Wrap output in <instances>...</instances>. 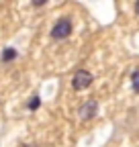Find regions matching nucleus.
Segmentation results:
<instances>
[{"label":"nucleus","instance_id":"obj_1","mask_svg":"<svg viewBox=\"0 0 139 147\" xmlns=\"http://www.w3.org/2000/svg\"><path fill=\"white\" fill-rule=\"evenodd\" d=\"M70 33H72V21L67 16L59 18L53 25V29H51V37L53 39H65V37H70Z\"/></svg>","mask_w":139,"mask_h":147},{"label":"nucleus","instance_id":"obj_2","mask_svg":"<svg viewBox=\"0 0 139 147\" xmlns=\"http://www.w3.org/2000/svg\"><path fill=\"white\" fill-rule=\"evenodd\" d=\"M92 82H94V78H92V74H90L88 69H78V71L74 74V78H72L74 90H86Z\"/></svg>","mask_w":139,"mask_h":147},{"label":"nucleus","instance_id":"obj_3","mask_svg":"<svg viewBox=\"0 0 139 147\" xmlns=\"http://www.w3.org/2000/svg\"><path fill=\"white\" fill-rule=\"evenodd\" d=\"M96 110H98V102L96 100H88L86 104H82V108H80V119L82 121H90V119H94L96 117Z\"/></svg>","mask_w":139,"mask_h":147},{"label":"nucleus","instance_id":"obj_4","mask_svg":"<svg viewBox=\"0 0 139 147\" xmlns=\"http://www.w3.org/2000/svg\"><path fill=\"white\" fill-rule=\"evenodd\" d=\"M14 57H16V49L6 47V49L2 51V55H0V61H2V63H8V61H12Z\"/></svg>","mask_w":139,"mask_h":147},{"label":"nucleus","instance_id":"obj_5","mask_svg":"<svg viewBox=\"0 0 139 147\" xmlns=\"http://www.w3.org/2000/svg\"><path fill=\"white\" fill-rule=\"evenodd\" d=\"M131 84H133V90L139 94V69L133 71V76H131Z\"/></svg>","mask_w":139,"mask_h":147},{"label":"nucleus","instance_id":"obj_6","mask_svg":"<svg viewBox=\"0 0 139 147\" xmlns=\"http://www.w3.org/2000/svg\"><path fill=\"white\" fill-rule=\"evenodd\" d=\"M39 104H41V98H39V96H33V98L29 100V110H37Z\"/></svg>","mask_w":139,"mask_h":147},{"label":"nucleus","instance_id":"obj_7","mask_svg":"<svg viewBox=\"0 0 139 147\" xmlns=\"http://www.w3.org/2000/svg\"><path fill=\"white\" fill-rule=\"evenodd\" d=\"M135 12H137V16H139V2L135 4Z\"/></svg>","mask_w":139,"mask_h":147},{"label":"nucleus","instance_id":"obj_8","mask_svg":"<svg viewBox=\"0 0 139 147\" xmlns=\"http://www.w3.org/2000/svg\"><path fill=\"white\" fill-rule=\"evenodd\" d=\"M25 147H33V145H25Z\"/></svg>","mask_w":139,"mask_h":147}]
</instances>
